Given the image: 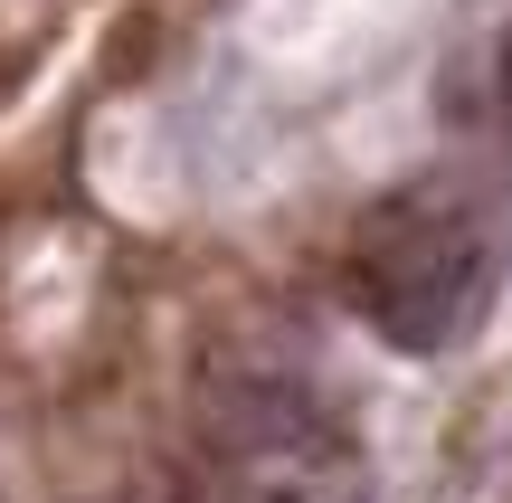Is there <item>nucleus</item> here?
<instances>
[{"instance_id":"f257e3e1","label":"nucleus","mask_w":512,"mask_h":503,"mask_svg":"<svg viewBox=\"0 0 512 503\" xmlns=\"http://www.w3.org/2000/svg\"><path fill=\"white\" fill-rule=\"evenodd\" d=\"M342 285L380 342L399 352H446V342L475 323L484 285H494V228L484 209L465 200L456 181H408L351 228V257H342Z\"/></svg>"},{"instance_id":"f03ea898","label":"nucleus","mask_w":512,"mask_h":503,"mask_svg":"<svg viewBox=\"0 0 512 503\" xmlns=\"http://www.w3.org/2000/svg\"><path fill=\"white\" fill-rule=\"evenodd\" d=\"M446 114H456V124H484V133L512 152V0H503L494 19L465 29L456 76H446Z\"/></svg>"}]
</instances>
